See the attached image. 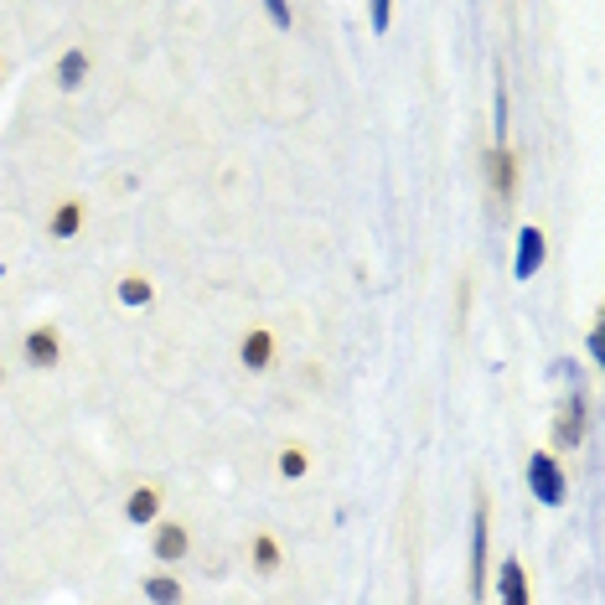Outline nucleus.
<instances>
[{
  "label": "nucleus",
  "instance_id": "9",
  "mask_svg": "<svg viewBox=\"0 0 605 605\" xmlns=\"http://www.w3.org/2000/svg\"><path fill=\"white\" fill-rule=\"evenodd\" d=\"M125 518H130L135 528H150V523H156V518H161V487H150V481H145V487H135L130 502H125Z\"/></svg>",
  "mask_w": 605,
  "mask_h": 605
},
{
  "label": "nucleus",
  "instance_id": "13",
  "mask_svg": "<svg viewBox=\"0 0 605 605\" xmlns=\"http://www.w3.org/2000/svg\"><path fill=\"white\" fill-rule=\"evenodd\" d=\"M119 300H125L130 311H140V306H150V300H156V285H150L145 275H125V280H119Z\"/></svg>",
  "mask_w": 605,
  "mask_h": 605
},
{
  "label": "nucleus",
  "instance_id": "3",
  "mask_svg": "<svg viewBox=\"0 0 605 605\" xmlns=\"http://www.w3.org/2000/svg\"><path fill=\"white\" fill-rule=\"evenodd\" d=\"M21 352H26V362H32V368H57V362H63V337H57V326H32L26 331V342H21Z\"/></svg>",
  "mask_w": 605,
  "mask_h": 605
},
{
  "label": "nucleus",
  "instance_id": "2",
  "mask_svg": "<svg viewBox=\"0 0 605 605\" xmlns=\"http://www.w3.org/2000/svg\"><path fill=\"white\" fill-rule=\"evenodd\" d=\"M487 533H492L487 502H476V512H471V595L476 600L487 595Z\"/></svg>",
  "mask_w": 605,
  "mask_h": 605
},
{
  "label": "nucleus",
  "instance_id": "16",
  "mask_svg": "<svg viewBox=\"0 0 605 605\" xmlns=\"http://www.w3.org/2000/svg\"><path fill=\"white\" fill-rule=\"evenodd\" d=\"M306 471H311L306 450H300V445H285V450H280V476H285V481H300Z\"/></svg>",
  "mask_w": 605,
  "mask_h": 605
},
{
  "label": "nucleus",
  "instance_id": "17",
  "mask_svg": "<svg viewBox=\"0 0 605 605\" xmlns=\"http://www.w3.org/2000/svg\"><path fill=\"white\" fill-rule=\"evenodd\" d=\"M492 130H497V150H507V83H497V104H492Z\"/></svg>",
  "mask_w": 605,
  "mask_h": 605
},
{
  "label": "nucleus",
  "instance_id": "19",
  "mask_svg": "<svg viewBox=\"0 0 605 605\" xmlns=\"http://www.w3.org/2000/svg\"><path fill=\"white\" fill-rule=\"evenodd\" d=\"M264 16L275 21V26H290V21H295V11L285 6V0H264Z\"/></svg>",
  "mask_w": 605,
  "mask_h": 605
},
{
  "label": "nucleus",
  "instance_id": "12",
  "mask_svg": "<svg viewBox=\"0 0 605 605\" xmlns=\"http://www.w3.org/2000/svg\"><path fill=\"white\" fill-rule=\"evenodd\" d=\"M559 440L564 445H580L585 440V399H580V393H569V404L559 414Z\"/></svg>",
  "mask_w": 605,
  "mask_h": 605
},
{
  "label": "nucleus",
  "instance_id": "4",
  "mask_svg": "<svg viewBox=\"0 0 605 605\" xmlns=\"http://www.w3.org/2000/svg\"><path fill=\"white\" fill-rule=\"evenodd\" d=\"M538 269H543V228H523L518 233V254H512V275H518V280H533L538 275Z\"/></svg>",
  "mask_w": 605,
  "mask_h": 605
},
{
  "label": "nucleus",
  "instance_id": "18",
  "mask_svg": "<svg viewBox=\"0 0 605 605\" xmlns=\"http://www.w3.org/2000/svg\"><path fill=\"white\" fill-rule=\"evenodd\" d=\"M368 21H373V32H388L393 6H388V0H373V6H368Z\"/></svg>",
  "mask_w": 605,
  "mask_h": 605
},
{
  "label": "nucleus",
  "instance_id": "20",
  "mask_svg": "<svg viewBox=\"0 0 605 605\" xmlns=\"http://www.w3.org/2000/svg\"><path fill=\"white\" fill-rule=\"evenodd\" d=\"M590 357H595V362L605 357V337H600V326H590Z\"/></svg>",
  "mask_w": 605,
  "mask_h": 605
},
{
  "label": "nucleus",
  "instance_id": "11",
  "mask_svg": "<svg viewBox=\"0 0 605 605\" xmlns=\"http://www.w3.org/2000/svg\"><path fill=\"white\" fill-rule=\"evenodd\" d=\"M83 78H88V52H83V47H68L63 57H57V88H63V94H73Z\"/></svg>",
  "mask_w": 605,
  "mask_h": 605
},
{
  "label": "nucleus",
  "instance_id": "15",
  "mask_svg": "<svg viewBox=\"0 0 605 605\" xmlns=\"http://www.w3.org/2000/svg\"><path fill=\"white\" fill-rule=\"evenodd\" d=\"M254 569H259V574L280 569V543H275V533H259V538H254Z\"/></svg>",
  "mask_w": 605,
  "mask_h": 605
},
{
  "label": "nucleus",
  "instance_id": "21",
  "mask_svg": "<svg viewBox=\"0 0 605 605\" xmlns=\"http://www.w3.org/2000/svg\"><path fill=\"white\" fill-rule=\"evenodd\" d=\"M0 373H6V368H0Z\"/></svg>",
  "mask_w": 605,
  "mask_h": 605
},
{
  "label": "nucleus",
  "instance_id": "6",
  "mask_svg": "<svg viewBox=\"0 0 605 605\" xmlns=\"http://www.w3.org/2000/svg\"><path fill=\"white\" fill-rule=\"evenodd\" d=\"M150 549H156L161 564H176V559H187L192 538H187V528H181V523H156V533H150Z\"/></svg>",
  "mask_w": 605,
  "mask_h": 605
},
{
  "label": "nucleus",
  "instance_id": "1",
  "mask_svg": "<svg viewBox=\"0 0 605 605\" xmlns=\"http://www.w3.org/2000/svg\"><path fill=\"white\" fill-rule=\"evenodd\" d=\"M528 492H533L543 507H564L569 476L559 471V461L549 456V450H533V456H528Z\"/></svg>",
  "mask_w": 605,
  "mask_h": 605
},
{
  "label": "nucleus",
  "instance_id": "10",
  "mask_svg": "<svg viewBox=\"0 0 605 605\" xmlns=\"http://www.w3.org/2000/svg\"><path fill=\"white\" fill-rule=\"evenodd\" d=\"M497 595H502V605H533L528 600V574H523L518 559H502V569H497Z\"/></svg>",
  "mask_w": 605,
  "mask_h": 605
},
{
  "label": "nucleus",
  "instance_id": "14",
  "mask_svg": "<svg viewBox=\"0 0 605 605\" xmlns=\"http://www.w3.org/2000/svg\"><path fill=\"white\" fill-rule=\"evenodd\" d=\"M145 600L150 605H181V585L171 574H145Z\"/></svg>",
  "mask_w": 605,
  "mask_h": 605
},
{
  "label": "nucleus",
  "instance_id": "5",
  "mask_svg": "<svg viewBox=\"0 0 605 605\" xmlns=\"http://www.w3.org/2000/svg\"><path fill=\"white\" fill-rule=\"evenodd\" d=\"M269 357H275V331H269V326H254L249 337L238 342V362H244L249 373H264Z\"/></svg>",
  "mask_w": 605,
  "mask_h": 605
},
{
  "label": "nucleus",
  "instance_id": "8",
  "mask_svg": "<svg viewBox=\"0 0 605 605\" xmlns=\"http://www.w3.org/2000/svg\"><path fill=\"white\" fill-rule=\"evenodd\" d=\"M487 181H492V192L507 202L512 197V187H518V161H512V150H487Z\"/></svg>",
  "mask_w": 605,
  "mask_h": 605
},
{
  "label": "nucleus",
  "instance_id": "7",
  "mask_svg": "<svg viewBox=\"0 0 605 605\" xmlns=\"http://www.w3.org/2000/svg\"><path fill=\"white\" fill-rule=\"evenodd\" d=\"M47 233L57 238V244H68V238L83 233V197H63L52 207V218H47Z\"/></svg>",
  "mask_w": 605,
  "mask_h": 605
}]
</instances>
